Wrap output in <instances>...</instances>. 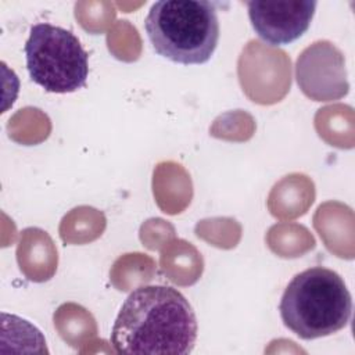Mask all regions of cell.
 Wrapping results in <instances>:
<instances>
[{
  "label": "cell",
  "mask_w": 355,
  "mask_h": 355,
  "mask_svg": "<svg viewBox=\"0 0 355 355\" xmlns=\"http://www.w3.org/2000/svg\"><path fill=\"white\" fill-rule=\"evenodd\" d=\"M31 79L50 93H72L86 85L89 54L68 29L40 22L24 47Z\"/></svg>",
  "instance_id": "cell-4"
},
{
  "label": "cell",
  "mask_w": 355,
  "mask_h": 355,
  "mask_svg": "<svg viewBox=\"0 0 355 355\" xmlns=\"http://www.w3.org/2000/svg\"><path fill=\"white\" fill-rule=\"evenodd\" d=\"M279 311L288 330L302 340H313L334 334L348 324L352 298L337 272L313 266L291 279Z\"/></svg>",
  "instance_id": "cell-2"
},
{
  "label": "cell",
  "mask_w": 355,
  "mask_h": 355,
  "mask_svg": "<svg viewBox=\"0 0 355 355\" xmlns=\"http://www.w3.org/2000/svg\"><path fill=\"white\" fill-rule=\"evenodd\" d=\"M157 54L183 65L207 62L219 40L216 7L208 0H159L144 21Z\"/></svg>",
  "instance_id": "cell-3"
},
{
  "label": "cell",
  "mask_w": 355,
  "mask_h": 355,
  "mask_svg": "<svg viewBox=\"0 0 355 355\" xmlns=\"http://www.w3.org/2000/svg\"><path fill=\"white\" fill-rule=\"evenodd\" d=\"M250 22L268 44L283 46L301 37L315 15L313 0L247 1Z\"/></svg>",
  "instance_id": "cell-5"
},
{
  "label": "cell",
  "mask_w": 355,
  "mask_h": 355,
  "mask_svg": "<svg viewBox=\"0 0 355 355\" xmlns=\"http://www.w3.org/2000/svg\"><path fill=\"white\" fill-rule=\"evenodd\" d=\"M197 338V319L187 298L169 286H140L122 304L111 344L118 354L187 355Z\"/></svg>",
  "instance_id": "cell-1"
}]
</instances>
